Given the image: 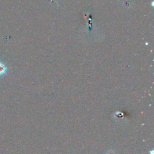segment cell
Masks as SVG:
<instances>
[{
  "label": "cell",
  "mask_w": 154,
  "mask_h": 154,
  "mask_svg": "<svg viewBox=\"0 0 154 154\" xmlns=\"http://www.w3.org/2000/svg\"><path fill=\"white\" fill-rule=\"evenodd\" d=\"M7 67L1 62H0V75H3L7 72Z\"/></svg>",
  "instance_id": "obj_1"
}]
</instances>
